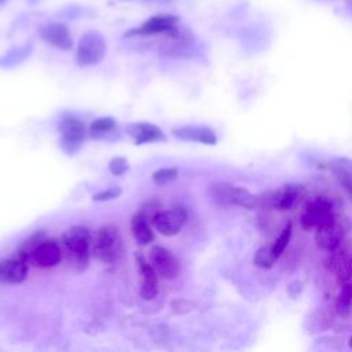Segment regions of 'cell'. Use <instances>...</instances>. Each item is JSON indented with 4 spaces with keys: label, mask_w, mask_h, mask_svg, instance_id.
I'll use <instances>...</instances> for the list:
<instances>
[{
    "label": "cell",
    "mask_w": 352,
    "mask_h": 352,
    "mask_svg": "<svg viewBox=\"0 0 352 352\" xmlns=\"http://www.w3.org/2000/svg\"><path fill=\"white\" fill-rule=\"evenodd\" d=\"M60 132L63 138V144L69 146L70 150L74 151V148L80 146V143L85 138V125L82 121L69 117L62 121Z\"/></svg>",
    "instance_id": "cell-16"
},
{
    "label": "cell",
    "mask_w": 352,
    "mask_h": 352,
    "mask_svg": "<svg viewBox=\"0 0 352 352\" xmlns=\"http://www.w3.org/2000/svg\"><path fill=\"white\" fill-rule=\"evenodd\" d=\"M329 169L333 172L338 183L352 198V160L346 157H337L329 162Z\"/></svg>",
    "instance_id": "cell-18"
},
{
    "label": "cell",
    "mask_w": 352,
    "mask_h": 352,
    "mask_svg": "<svg viewBox=\"0 0 352 352\" xmlns=\"http://www.w3.org/2000/svg\"><path fill=\"white\" fill-rule=\"evenodd\" d=\"M28 275V260L18 253L16 257L0 261V282L19 283Z\"/></svg>",
    "instance_id": "cell-13"
},
{
    "label": "cell",
    "mask_w": 352,
    "mask_h": 352,
    "mask_svg": "<svg viewBox=\"0 0 352 352\" xmlns=\"http://www.w3.org/2000/svg\"><path fill=\"white\" fill-rule=\"evenodd\" d=\"M125 132L135 139L136 144L150 143V142H165L164 132L158 126L147 122L129 124L125 128Z\"/></svg>",
    "instance_id": "cell-14"
},
{
    "label": "cell",
    "mask_w": 352,
    "mask_h": 352,
    "mask_svg": "<svg viewBox=\"0 0 352 352\" xmlns=\"http://www.w3.org/2000/svg\"><path fill=\"white\" fill-rule=\"evenodd\" d=\"M176 177H177V168H161L151 175V179L157 186L168 184Z\"/></svg>",
    "instance_id": "cell-25"
},
{
    "label": "cell",
    "mask_w": 352,
    "mask_h": 352,
    "mask_svg": "<svg viewBox=\"0 0 352 352\" xmlns=\"http://www.w3.org/2000/svg\"><path fill=\"white\" fill-rule=\"evenodd\" d=\"M121 194V188L118 187H111V188H107L104 191H100L98 194H95L92 197L94 201H109V199H114L117 198L118 195Z\"/></svg>",
    "instance_id": "cell-27"
},
{
    "label": "cell",
    "mask_w": 352,
    "mask_h": 352,
    "mask_svg": "<svg viewBox=\"0 0 352 352\" xmlns=\"http://www.w3.org/2000/svg\"><path fill=\"white\" fill-rule=\"evenodd\" d=\"M208 192L209 197L221 206H239L245 209H253L258 202V198L245 187L232 186L228 183H213L209 186Z\"/></svg>",
    "instance_id": "cell-1"
},
{
    "label": "cell",
    "mask_w": 352,
    "mask_h": 352,
    "mask_svg": "<svg viewBox=\"0 0 352 352\" xmlns=\"http://www.w3.org/2000/svg\"><path fill=\"white\" fill-rule=\"evenodd\" d=\"M1 1H3V0H0V3H1Z\"/></svg>",
    "instance_id": "cell-29"
},
{
    "label": "cell",
    "mask_w": 352,
    "mask_h": 352,
    "mask_svg": "<svg viewBox=\"0 0 352 352\" xmlns=\"http://www.w3.org/2000/svg\"><path fill=\"white\" fill-rule=\"evenodd\" d=\"M342 236H344V227L337 217L315 230V241L318 248L329 253L340 248Z\"/></svg>",
    "instance_id": "cell-10"
},
{
    "label": "cell",
    "mask_w": 352,
    "mask_h": 352,
    "mask_svg": "<svg viewBox=\"0 0 352 352\" xmlns=\"http://www.w3.org/2000/svg\"><path fill=\"white\" fill-rule=\"evenodd\" d=\"M131 230L133 234V238L139 245H148L154 239V232L151 231V227L147 221V217L143 213H136L132 217L131 221Z\"/></svg>",
    "instance_id": "cell-20"
},
{
    "label": "cell",
    "mask_w": 352,
    "mask_h": 352,
    "mask_svg": "<svg viewBox=\"0 0 352 352\" xmlns=\"http://www.w3.org/2000/svg\"><path fill=\"white\" fill-rule=\"evenodd\" d=\"M92 253L100 263L110 264L117 261L122 253V239L118 228L114 226H104L99 228L94 239Z\"/></svg>",
    "instance_id": "cell-2"
},
{
    "label": "cell",
    "mask_w": 352,
    "mask_h": 352,
    "mask_svg": "<svg viewBox=\"0 0 352 352\" xmlns=\"http://www.w3.org/2000/svg\"><path fill=\"white\" fill-rule=\"evenodd\" d=\"M186 220H187V213L180 206H176L164 212H157L151 219L155 230L160 231V234L166 236L176 235L182 230Z\"/></svg>",
    "instance_id": "cell-8"
},
{
    "label": "cell",
    "mask_w": 352,
    "mask_h": 352,
    "mask_svg": "<svg viewBox=\"0 0 352 352\" xmlns=\"http://www.w3.org/2000/svg\"><path fill=\"white\" fill-rule=\"evenodd\" d=\"M180 26V19L170 14H158L150 16L139 28L131 29L125 33V37H164Z\"/></svg>",
    "instance_id": "cell-5"
},
{
    "label": "cell",
    "mask_w": 352,
    "mask_h": 352,
    "mask_svg": "<svg viewBox=\"0 0 352 352\" xmlns=\"http://www.w3.org/2000/svg\"><path fill=\"white\" fill-rule=\"evenodd\" d=\"M150 264L157 274L165 279H175L180 272L177 258L164 246H153L150 250Z\"/></svg>",
    "instance_id": "cell-9"
},
{
    "label": "cell",
    "mask_w": 352,
    "mask_h": 352,
    "mask_svg": "<svg viewBox=\"0 0 352 352\" xmlns=\"http://www.w3.org/2000/svg\"><path fill=\"white\" fill-rule=\"evenodd\" d=\"M337 250L331 252L330 270L336 274V276L340 282H342V283L351 282V279H352V257L345 252H337Z\"/></svg>",
    "instance_id": "cell-19"
},
{
    "label": "cell",
    "mask_w": 352,
    "mask_h": 352,
    "mask_svg": "<svg viewBox=\"0 0 352 352\" xmlns=\"http://www.w3.org/2000/svg\"><path fill=\"white\" fill-rule=\"evenodd\" d=\"M139 270L142 274V287H140V296L144 300H151L155 297L157 290H158V274L154 270L151 264H148L140 254L136 256Z\"/></svg>",
    "instance_id": "cell-15"
},
{
    "label": "cell",
    "mask_w": 352,
    "mask_h": 352,
    "mask_svg": "<svg viewBox=\"0 0 352 352\" xmlns=\"http://www.w3.org/2000/svg\"><path fill=\"white\" fill-rule=\"evenodd\" d=\"M336 217L337 216L331 199L324 195H316L307 201L300 217V223L304 230H316Z\"/></svg>",
    "instance_id": "cell-3"
},
{
    "label": "cell",
    "mask_w": 352,
    "mask_h": 352,
    "mask_svg": "<svg viewBox=\"0 0 352 352\" xmlns=\"http://www.w3.org/2000/svg\"><path fill=\"white\" fill-rule=\"evenodd\" d=\"M307 197V188L298 183H287L278 187L270 197L271 206L278 210H290Z\"/></svg>",
    "instance_id": "cell-7"
},
{
    "label": "cell",
    "mask_w": 352,
    "mask_h": 352,
    "mask_svg": "<svg viewBox=\"0 0 352 352\" xmlns=\"http://www.w3.org/2000/svg\"><path fill=\"white\" fill-rule=\"evenodd\" d=\"M292 231H293V226L292 223L289 221L280 231V234L278 235V238L274 241V243L271 245V249H272V253L275 254V257L278 258L283 252L285 249L287 248L289 242H290V238H292Z\"/></svg>",
    "instance_id": "cell-24"
},
{
    "label": "cell",
    "mask_w": 352,
    "mask_h": 352,
    "mask_svg": "<svg viewBox=\"0 0 352 352\" xmlns=\"http://www.w3.org/2000/svg\"><path fill=\"white\" fill-rule=\"evenodd\" d=\"M351 307H352V283L346 282V283H342L341 286V290L336 301V308L338 314L348 315L351 311Z\"/></svg>",
    "instance_id": "cell-22"
},
{
    "label": "cell",
    "mask_w": 352,
    "mask_h": 352,
    "mask_svg": "<svg viewBox=\"0 0 352 352\" xmlns=\"http://www.w3.org/2000/svg\"><path fill=\"white\" fill-rule=\"evenodd\" d=\"M161 1H169V0H161Z\"/></svg>",
    "instance_id": "cell-28"
},
{
    "label": "cell",
    "mask_w": 352,
    "mask_h": 352,
    "mask_svg": "<svg viewBox=\"0 0 352 352\" xmlns=\"http://www.w3.org/2000/svg\"><path fill=\"white\" fill-rule=\"evenodd\" d=\"M91 231L82 226H74L63 234V245L70 260L85 263L91 246Z\"/></svg>",
    "instance_id": "cell-6"
},
{
    "label": "cell",
    "mask_w": 352,
    "mask_h": 352,
    "mask_svg": "<svg viewBox=\"0 0 352 352\" xmlns=\"http://www.w3.org/2000/svg\"><path fill=\"white\" fill-rule=\"evenodd\" d=\"M114 128H116V121L111 117H100L91 124L89 133L95 139H103L107 133H111Z\"/></svg>",
    "instance_id": "cell-21"
},
{
    "label": "cell",
    "mask_w": 352,
    "mask_h": 352,
    "mask_svg": "<svg viewBox=\"0 0 352 352\" xmlns=\"http://www.w3.org/2000/svg\"><path fill=\"white\" fill-rule=\"evenodd\" d=\"M106 55V40L96 30L85 32L78 41L76 62L78 66H95Z\"/></svg>",
    "instance_id": "cell-4"
},
{
    "label": "cell",
    "mask_w": 352,
    "mask_h": 352,
    "mask_svg": "<svg viewBox=\"0 0 352 352\" xmlns=\"http://www.w3.org/2000/svg\"><path fill=\"white\" fill-rule=\"evenodd\" d=\"M109 169L113 175L116 176H120V175H124L128 169V162L125 158L122 157H117V158H113L109 164Z\"/></svg>",
    "instance_id": "cell-26"
},
{
    "label": "cell",
    "mask_w": 352,
    "mask_h": 352,
    "mask_svg": "<svg viewBox=\"0 0 352 352\" xmlns=\"http://www.w3.org/2000/svg\"><path fill=\"white\" fill-rule=\"evenodd\" d=\"M173 135L190 142H199L208 146L217 143V136L212 128L208 126H182L173 129Z\"/></svg>",
    "instance_id": "cell-17"
},
{
    "label": "cell",
    "mask_w": 352,
    "mask_h": 352,
    "mask_svg": "<svg viewBox=\"0 0 352 352\" xmlns=\"http://www.w3.org/2000/svg\"><path fill=\"white\" fill-rule=\"evenodd\" d=\"M278 258L275 257V254L272 253V249H271V245H267V246H261L256 250L254 253V257H253V263L254 265L260 267V268H271L275 261Z\"/></svg>",
    "instance_id": "cell-23"
},
{
    "label": "cell",
    "mask_w": 352,
    "mask_h": 352,
    "mask_svg": "<svg viewBox=\"0 0 352 352\" xmlns=\"http://www.w3.org/2000/svg\"><path fill=\"white\" fill-rule=\"evenodd\" d=\"M60 248L51 241L37 243L29 253V261L43 268L56 265L60 261Z\"/></svg>",
    "instance_id": "cell-12"
},
{
    "label": "cell",
    "mask_w": 352,
    "mask_h": 352,
    "mask_svg": "<svg viewBox=\"0 0 352 352\" xmlns=\"http://www.w3.org/2000/svg\"><path fill=\"white\" fill-rule=\"evenodd\" d=\"M40 37L50 45L69 51L73 47V38L69 28L60 22H52L40 28Z\"/></svg>",
    "instance_id": "cell-11"
}]
</instances>
